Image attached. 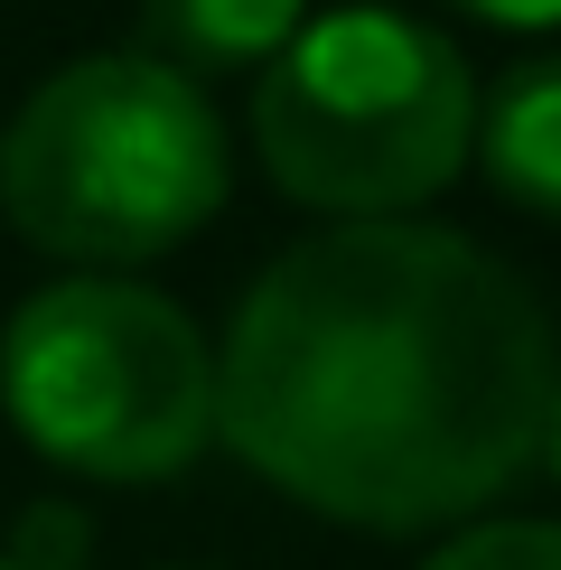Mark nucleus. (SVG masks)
Listing matches in <instances>:
<instances>
[{"label":"nucleus","mask_w":561,"mask_h":570,"mask_svg":"<svg viewBox=\"0 0 561 570\" xmlns=\"http://www.w3.org/2000/svg\"><path fill=\"white\" fill-rule=\"evenodd\" d=\"M309 0H140L150 57L178 76H234V66H272Z\"/></svg>","instance_id":"obj_6"},{"label":"nucleus","mask_w":561,"mask_h":570,"mask_svg":"<svg viewBox=\"0 0 561 570\" xmlns=\"http://www.w3.org/2000/svg\"><path fill=\"white\" fill-rule=\"evenodd\" d=\"M0 570H47V561H19V552H0Z\"/></svg>","instance_id":"obj_10"},{"label":"nucleus","mask_w":561,"mask_h":570,"mask_svg":"<svg viewBox=\"0 0 561 570\" xmlns=\"http://www.w3.org/2000/svg\"><path fill=\"white\" fill-rule=\"evenodd\" d=\"M533 468H552V478H561V384H552V412H543V449H533Z\"/></svg>","instance_id":"obj_9"},{"label":"nucleus","mask_w":561,"mask_h":570,"mask_svg":"<svg viewBox=\"0 0 561 570\" xmlns=\"http://www.w3.org/2000/svg\"><path fill=\"white\" fill-rule=\"evenodd\" d=\"M478 29H561V0H450Z\"/></svg>","instance_id":"obj_8"},{"label":"nucleus","mask_w":561,"mask_h":570,"mask_svg":"<svg viewBox=\"0 0 561 570\" xmlns=\"http://www.w3.org/2000/svg\"><path fill=\"white\" fill-rule=\"evenodd\" d=\"M561 384L524 272L450 225H327L253 272L216 346V440L356 533H440L533 468Z\"/></svg>","instance_id":"obj_1"},{"label":"nucleus","mask_w":561,"mask_h":570,"mask_svg":"<svg viewBox=\"0 0 561 570\" xmlns=\"http://www.w3.org/2000/svg\"><path fill=\"white\" fill-rule=\"evenodd\" d=\"M421 570H561V524L496 514V524H459Z\"/></svg>","instance_id":"obj_7"},{"label":"nucleus","mask_w":561,"mask_h":570,"mask_svg":"<svg viewBox=\"0 0 561 570\" xmlns=\"http://www.w3.org/2000/svg\"><path fill=\"white\" fill-rule=\"evenodd\" d=\"M468 159L505 206L561 225V57H524L496 76V94H478V150Z\"/></svg>","instance_id":"obj_5"},{"label":"nucleus","mask_w":561,"mask_h":570,"mask_svg":"<svg viewBox=\"0 0 561 570\" xmlns=\"http://www.w3.org/2000/svg\"><path fill=\"white\" fill-rule=\"evenodd\" d=\"M253 150L291 206H318L337 225L412 216L478 150V76L450 29L356 0L299 19L291 47L263 66Z\"/></svg>","instance_id":"obj_3"},{"label":"nucleus","mask_w":561,"mask_h":570,"mask_svg":"<svg viewBox=\"0 0 561 570\" xmlns=\"http://www.w3.org/2000/svg\"><path fill=\"white\" fill-rule=\"evenodd\" d=\"M234 140L197 76L159 57H76L0 131V206L38 253L76 272H131L178 253L225 206Z\"/></svg>","instance_id":"obj_2"},{"label":"nucleus","mask_w":561,"mask_h":570,"mask_svg":"<svg viewBox=\"0 0 561 570\" xmlns=\"http://www.w3.org/2000/svg\"><path fill=\"white\" fill-rule=\"evenodd\" d=\"M0 412L66 478L159 487L216 440V346L131 272H66L0 327Z\"/></svg>","instance_id":"obj_4"}]
</instances>
